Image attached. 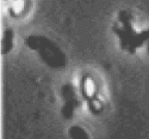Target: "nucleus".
<instances>
[{
	"mask_svg": "<svg viewBox=\"0 0 149 139\" xmlns=\"http://www.w3.org/2000/svg\"><path fill=\"white\" fill-rule=\"evenodd\" d=\"M28 44L32 49L38 50L41 56L47 61L48 65L53 67H61L65 66V56L60 52V49L53 44L50 41H48L44 37L32 36L28 39Z\"/></svg>",
	"mask_w": 149,
	"mask_h": 139,
	"instance_id": "nucleus-1",
	"label": "nucleus"
},
{
	"mask_svg": "<svg viewBox=\"0 0 149 139\" xmlns=\"http://www.w3.org/2000/svg\"><path fill=\"white\" fill-rule=\"evenodd\" d=\"M70 132V137L73 139H88V135L87 133L85 132L84 128L79 127V126H73V127L69 130Z\"/></svg>",
	"mask_w": 149,
	"mask_h": 139,
	"instance_id": "nucleus-4",
	"label": "nucleus"
},
{
	"mask_svg": "<svg viewBox=\"0 0 149 139\" xmlns=\"http://www.w3.org/2000/svg\"><path fill=\"white\" fill-rule=\"evenodd\" d=\"M25 7H26L25 0H13L10 5V13L12 16H19Z\"/></svg>",
	"mask_w": 149,
	"mask_h": 139,
	"instance_id": "nucleus-3",
	"label": "nucleus"
},
{
	"mask_svg": "<svg viewBox=\"0 0 149 139\" xmlns=\"http://www.w3.org/2000/svg\"><path fill=\"white\" fill-rule=\"evenodd\" d=\"M81 94L88 103L93 99H97V85H95V82L91 77L86 75L81 80Z\"/></svg>",
	"mask_w": 149,
	"mask_h": 139,
	"instance_id": "nucleus-2",
	"label": "nucleus"
}]
</instances>
